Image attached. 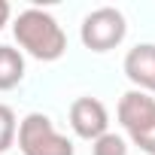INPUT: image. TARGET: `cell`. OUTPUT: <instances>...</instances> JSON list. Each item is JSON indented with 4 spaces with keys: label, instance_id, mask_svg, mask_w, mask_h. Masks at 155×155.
Masks as SVG:
<instances>
[{
    "label": "cell",
    "instance_id": "1",
    "mask_svg": "<svg viewBox=\"0 0 155 155\" xmlns=\"http://www.w3.org/2000/svg\"><path fill=\"white\" fill-rule=\"evenodd\" d=\"M12 34L18 43V52L25 49L37 61H58L67 52V34L58 25V18L46 9H21L12 21Z\"/></svg>",
    "mask_w": 155,
    "mask_h": 155
},
{
    "label": "cell",
    "instance_id": "2",
    "mask_svg": "<svg viewBox=\"0 0 155 155\" xmlns=\"http://www.w3.org/2000/svg\"><path fill=\"white\" fill-rule=\"evenodd\" d=\"M15 137L21 155H76L70 137H64L46 113H28L18 122Z\"/></svg>",
    "mask_w": 155,
    "mask_h": 155
},
{
    "label": "cell",
    "instance_id": "3",
    "mask_svg": "<svg viewBox=\"0 0 155 155\" xmlns=\"http://www.w3.org/2000/svg\"><path fill=\"white\" fill-rule=\"evenodd\" d=\"M125 34H128V25H125V15L116 6L91 9L82 18V28H79L82 46L91 49V52H110V49L122 46Z\"/></svg>",
    "mask_w": 155,
    "mask_h": 155
},
{
    "label": "cell",
    "instance_id": "4",
    "mask_svg": "<svg viewBox=\"0 0 155 155\" xmlns=\"http://www.w3.org/2000/svg\"><path fill=\"white\" fill-rule=\"evenodd\" d=\"M70 128L82 140H97L110 131V113L97 97H76L70 104Z\"/></svg>",
    "mask_w": 155,
    "mask_h": 155
},
{
    "label": "cell",
    "instance_id": "5",
    "mask_svg": "<svg viewBox=\"0 0 155 155\" xmlns=\"http://www.w3.org/2000/svg\"><path fill=\"white\" fill-rule=\"evenodd\" d=\"M116 116H119V125L128 134H134V131H140V128H146V125L155 122V97L146 94V91L131 88V91L122 94Z\"/></svg>",
    "mask_w": 155,
    "mask_h": 155
},
{
    "label": "cell",
    "instance_id": "6",
    "mask_svg": "<svg viewBox=\"0 0 155 155\" xmlns=\"http://www.w3.org/2000/svg\"><path fill=\"white\" fill-rule=\"evenodd\" d=\"M125 76L137 91H155V43H137L125 55Z\"/></svg>",
    "mask_w": 155,
    "mask_h": 155
},
{
    "label": "cell",
    "instance_id": "7",
    "mask_svg": "<svg viewBox=\"0 0 155 155\" xmlns=\"http://www.w3.org/2000/svg\"><path fill=\"white\" fill-rule=\"evenodd\" d=\"M25 79V55L15 46H0V91H9Z\"/></svg>",
    "mask_w": 155,
    "mask_h": 155
},
{
    "label": "cell",
    "instance_id": "8",
    "mask_svg": "<svg viewBox=\"0 0 155 155\" xmlns=\"http://www.w3.org/2000/svg\"><path fill=\"white\" fill-rule=\"evenodd\" d=\"M91 155H128V140L107 131L97 140H91Z\"/></svg>",
    "mask_w": 155,
    "mask_h": 155
},
{
    "label": "cell",
    "instance_id": "9",
    "mask_svg": "<svg viewBox=\"0 0 155 155\" xmlns=\"http://www.w3.org/2000/svg\"><path fill=\"white\" fill-rule=\"evenodd\" d=\"M15 134H18V122H15V113H12V107L0 104V155H3L6 149H12V143H15Z\"/></svg>",
    "mask_w": 155,
    "mask_h": 155
},
{
    "label": "cell",
    "instance_id": "10",
    "mask_svg": "<svg viewBox=\"0 0 155 155\" xmlns=\"http://www.w3.org/2000/svg\"><path fill=\"white\" fill-rule=\"evenodd\" d=\"M131 143L140 146V152L155 155V122L146 125V128H140V131H134V134H131Z\"/></svg>",
    "mask_w": 155,
    "mask_h": 155
},
{
    "label": "cell",
    "instance_id": "11",
    "mask_svg": "<svg viewBox=\"0 0 155 155\" xmlns=\"http://www.w3.org/2000/svg\"><path fill=\"white\" fill-rule=\"evenodd\" d=\"M9 15H12V6L6 3V0H0V31H3V25L9 21Z\"/></svg>",
    "mask_w": 155,
    "mask_h": 155
}]
</instances>
